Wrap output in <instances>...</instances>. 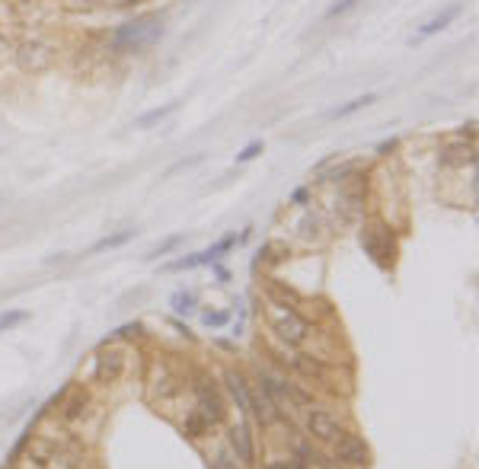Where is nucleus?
Instances as JSON below:
<instances>
[{
  "mask_svg": "<svg viewBox=\"0 0 479 469\" xmlns=\"http://www.w3.org/2000/svg\"><path fill=\"white\" fill-rule=\"evenodd\" d=\"M192 392H195V409L208 418L211 428H217L227 418V405H224V396L217 390V380L208 371H195L192 373Z\"/></svg>",
  "mask_w": 479,
  "mask_h": 469,
  "instance_id": "3",
  "label": "nucleus"
},
{
  "mask_svg": "<svg viewBox=\"0 0 479 469\" xmlns=\"http://www.w3.org/2000/svg\"><path fill=\"white\" fill-rule=\"evenodd\" d=\"M285 367H291V371H297L300 377H307V380H313V383H323L326 380V364L323 361H316V358H307V354H297V358L291 361V364H285Z\"/></svg>",
  "mask_w": 479,
  "mask_h": 469,
  "instance_id": "18",
  "label": "nucleus"
},
{
  "mask_svg": "<svg viewBox=\"0 0 479 469\" xmlns=\"http://www.w3.org/2000/svg\"><path fill=\"white\" fill-rule=\"evenodd\" d=\"M265 469H297V463H287V460H275V463H268Z\"/></svg>",
  "mask_w": 479,
  "mask_h": 469,
  "instance_id": "34",
  "label": "nucleus"
},
{
  "mask_svg": "<svg viewBox=\"0 0 479 469\" xmlns=\"http://www.w3.org/2000/svg\"><path fill=\"white\" fill-rule=\"evenodd\" d=\"M170 303H172V313L185 316V313H195V307H198V297L192 294V290H176Z\"/></svg>",
  "mask_w": 479,
  "mask_h": 469,
  "instance_id": "25",
  "label": "nucleus"
},
{
  "mask_svg": "<svg viewBox=\"0 0 479 469\" xmlns=\"http://www.w3.org/2000/svg\"><path fill=\"white\" fill-rule=\"evenodd\" d=\"M374 93H364V96H355V99H348V103H342V106H336V109L329 112L326 118H348V115H355L358 109H364V106H370L374 103Z\"/></svg>",
  "mask_w": 479,
  "mask_h": 469,
  "instance_id": "21",
  "label": "nucleus"
},
{
  "mask_svg": "<svg viewBox=\"0 0 479 469\" xmlns=\"http://www.w3.org/2000/svg\"><path fill=\"white\" fill-rule=\"evenodd\" d=\"M227 443H230V456H233L240 466H255V434L246 422L230 424Z\"/></svg>",
  "mask_w": 479,
  "mask_h": 469,
  "instance_id": "11",
  "label": "nucleus"
},
{
  "mask_svg": "<svg viewBox=\"0 0 479 469\" xmlns=\"http://www.w3.org/2000/svg\"><path fill=\"white\" fill-rule=\"evenodd\" d=\"M460 16V4H451V7H444V10H438V13L431 16V20H425L419 26V33H415V39H428V35H438V33H444L447 26H451L453 20ZM412 39V42H415Z\"/></svg>",
  "mask_w": 479,
  "mask_h": 469,
  "instance_id": "16",
  "label": "nucleus"
},
{
  "mask_svg": "<svg viewBox=\"0 0 479 469\" xmlns=\"http://www.w3.org/2000/svg\"><path fill=\"white\" fill-rule=\"evenodd\" d=\"M304 424H307V431H310L313 441L329 443V447L345 434V431H348L329 409H319V405H310V409L304 412Z\"/></svg>",
  "mask_w": 479,
  "mask_h": 469,
  "instance_id": "8",
  "label": "nucleus"
},
{
  "mask_svg": "<svg viewBox=\"0 0 479 469\" xmlns=\"http://www.w3.org/2000/svg\"><path fill=\"white\" fill-rule=\"evenodd\" d=\"M361 249L368 252V259L380 269H390L396 259V233L393 227H387L383 220H370L361 230Z\"/></svg>",
  "mask_w": 479,
  "mask_h": 469,
  "instance_id": "4",
  "label": "nucleus"
},
{
  "mask_svg": "<svg viewBox=\"0 0 479 469\" xmlns=\"http://www.w3.org/2000/svg\"><path fill=\"white\" fill-rule=\"evenodd\" d=\"M332 456H336V463H342V466H348V469H368L370 466V447L361 434H355V431H345V434L332 443Z\"/></svg>",
  "mask_w": 479,
  "mask_h": 469,
  "instance_id": "9",
  "label": "nucleus"
},
{
  "mask_svg": "<svg viewBox=\"0 0 479 469\" xmlns=\"http://www.w3.org/2000/svg\"><path fill=\"white\" fill-rule=\"evenodd\" d=\"M87 412H89V392L87 390H74V392H67V399H64V405H61V422L64 424H77V422L87 418Z\"/></svg>",
  "mask_w": 479,
  "mask_h": 469,
  "instance_id": "15",
  "label": "nucleus"
},
{
  "mask_svg": "<svg viewBox=\"0 0 479 469\" xmlns=\"http://www.w3.org/2000/svg\"><path fill=\"white\" fill-rule=\"evenodd\" d=\"M297 233H300L304 239H319V233H323V224H319V214L313 211V208L304 214V220H300Z\"/></svg>",
  "mask_w": 479,
  "mask_h": 469,
  "instance_id": "24",
  "label": "nucleus"
},
{
  "mask_svg": "<svg viewBox=\"0 0 479 469\" xmlns=\"http://www.w3.org/2000/svg\"><path fill=\"white\" fill-rule=\"evenodd\" d=\"M265 297L268 303H281V307H300V294L291 288V284L285 281H275V278H268L265 281Z\"/></svg>",
  "mask_w": 479,
  "mask_h": 469,
  "instance_id": "17",
  "label": "nucleus"
},
{
  "mask_svg": "<svg viewBox=\"0 0 479 469\" xmlns=\"http://www.w3.org/2000/svg\"><path fill=\"white\" fill-rule=\"evenodd\" d=\"M268 329L285 348H300L310 339V322L297 313V307H281V303H268Z\"/></svg>",
  "mask_w": 479,
  "mask_h": 469,
  "instance_id": "2",
  "label": "nucleus"
},
{
  "mask_svg": "<svg viewBox=\"0 0 479 469\" xmlns=\"http://www.w3.org/2000/svg\"><path fill=\"white\" fill-rule=\"evenodd\" d=\"M13 4H23V0H13Z\"/></svg>",
  "mask_w": 479,
  "mask_h": 469,
  "instance_id": "37",
  "label": "nucleus"
},
{
  "mask_svg": "<svg viewBox=\"0 0 479 469\" xmlns=\"http://www.w3.org/2000/svg\"><path fill=\"white\" fill-rule=\"evenodd\" d=\"M202 322L208 329H221V326H227V322H230V313H227V310H204Z\"/></svg>",
  "mask_w": 479,
  "mask_h": 469,
  "instance_id": "26",
  "label": "nucleus"
},
{
  "mask_svg": "<svg viewBox=\"0 0 479 469\" xmlns=\"http://www.w3.org/2000/svg\"><path fill=\"white\" fill-rule=\"evenodd\" d=\"M393 150H396V141H380V144H377V154H393Z\"/></svg>",
  "mask_w": 479,
  "mask_h": 469,
  "instance_id": "33",
  "label": "nucleus"
},
{
  "mask_svg": "<svg viewBox=\"0 0 479 469\" xmlns=\"http://www.w3.org/2000/svg\"><path fill=\"white\" fill-rule=\"evenodd\" d=\"M211 469H236V460L230 453H217V460H214V466Z\"/></svg>",
  "mask_w": 479,
  "mask_h": 469,
  "instance_id": "32",
  "label": "nucleus"
},
{
  "mask_svg": "<svg viewBox=\"0 0 479 469\" xmlns=\"http://www.w3.org/2000/svg\"><path fill=\"white\" fill-rule=\"evenodd\" d=\"M131 237H134V230H119V233H112V237H106V239H99V243H93L89 246V252H106V249H119V246H125V243H131Z\"/></svg>",
  "mask_w": 479,
  "mask_h": 469,
  "instance_id": "23",
  "label": "nucleus"
},
{
  "mask_svg": "<svg viewBox=\"0 0 479 469\" xmlns=\"http://www.w3.org/2000/svg\"><path fill=\"white\" fill-rule=\"evenodd\" d=\"M287 259V249L281 243H265L259 249V256H255V262L259 265H281Z\"/></svg>",
  "mask_w": 479,
  "mask_h": 469,
  "instance_id": "22",
  "label": "nucleus"
},
{
  "mask_svg": "<svg viewBox=\"0 0 479 469\" xmlns=\"http://www.w3.org/2000/svg\"><path fill=\"white\" fill-rule=\"evenodd\" d=\"M6 45H10V35H6L4 29H0V52H6Z\"/></svg>",
  "mask_w": 479,
  "mask_h": 469,
  "instance_id": "36",
  "label": "nucleus"
},
{
  "mask_svg": "<svg viewBox=\"0 0 479 469\" xmlns=\"http://www.w3.org/2000/svg\"><path fill=\"white\" fill-rule=\"evenodd\" d=\"M182 239H185V237H179V233H176V237H170V239H163V243H157L150 252H147V259H160V256H166V252H172L176 246H182Z\"/></svg>",
  "mask_w": 479,
  "mask_h": 469,
  "instance_id": "28",
  "label": "nucleus"
},
{
  "mask_svg": "<svg viewBox=\"0 0 479 469\" xmlns=\"http://www.w3.org/2000/svg\"><path fill=\"white\" fill-rule=\"evenodd\" d=\"M249 415H253L255 422L262 424V428L275 424V422H278V415H281V409L272 402V399H268V392L262 390L259 383H255L253 390H249Z\"/></svg>",
  "mask_w": 479,
  "mask_h": 469,
  "instance_id": "13",
  "label": "nucleus"
},
{
  "mask_svg": "<svg viewBox=\"0 0 479 469\" xmlns=\"http://www.w3.org/2000/svg\"><path fill=\"white\" fill-rule=\"evenodd\" d=\"M438 163L441 169H466V166H476V144L473 141H447L441 144L438 150Z\"/></svg>",
  "mask_w": 479,
  "mask_h": 469,
  "instance_id": "12",
  "label": "nucleus"
},
{
  "mask_svg": "<svg viewBox=\"0 0 479 469\" xmlns=\"http://www.w3.org/2000/svg\"><path fill=\"white\" fill-rule=\"evenodd\" d=\"M55 58H57V52H55V45H51L48 39H26L23 45L16 48V55H13V61H16V67L23 74H42V71H48L51 64H55Z\"/></svg>",
  "mask_w": 479,
  "mask_h": 469,
  "instance_id": "6",
  "label": "nucleus"
},
{
  "mask_svg": "<svg viewBox=\"0 0 479 469\" xmlns=\"http://www.w3.org/2000/svg\"><path fill=\"white\" fill-rule=\"evenodd\" d=\"M262 150H265V144H262V141H249L246 147H243L240 154H236V163H249V160H255V157H259Z\"/></svg>",
  "mask_w": 479,
  "mask_h": 469,
  "instance_id": "30",
  "label": "nucleus"
},
{
  "mask_svg": "<svg viewBox=\"0 0 479 469\" xmlns=\"http://www.w3.org/2000/svg\"><path fill=\"white\" fill-rule=\"evenodd\" d=\"M307 198H310V188H300V192H294V201H297V205H300V201H307Z\"/></svg>",
  "mask_w": 479,
  "mask_h": 469,
  "instance_id": "35",
  "label": "nucleus"
},
{
  "mask_svg": "<svg viewBox=\"0 0 479 469\" xmlns=\"http://www.w3.org/2000/svg\"><path fill=\"white\" fill-rule=\"evenodd\" d=\"M246 237H249V230H240V233H227L224 239H217L214 246H208V249H202V252H192V256H185V259H179V262H170L166 265V271H185V269H198V265H214L221 256H227L233 246H240V243H246Z\"/></svg>",
  "mask_w": 479,
  "mask_h": 469,
  "instance_id": "7",
  "label": "nucleus"
},
{
  "mask_svg": "<svg viewBox=\"0 0 479 469\" xmlns=\"http://www.w3.org/2000/svg\"><path fill=\"white\" fill-rule=\"evenodd\" d=\"M96 0H61L64 10H74V13H80V10H89Z\"/></svg>",
  "mask_w": 479,
  "mask_h": 469,
  "instance_id": "31",
  "label": "nucleus"
},
{
  "mask_svg": "<svg viewBox=\"0 0 479 469\" xmlns=\"http://www.w3.org/2000/svg\"><path fill=\"white\" fill-rule=\"evenodd\" d=\"M176 109H179V103H166V106H160V109H150V112H144V115H138V118H134V128H141V131L153 128V125H160V122H163V118H170Z\"/></svg>",
  "mask_w": 479,
  "mask_h": 469,
  "instance_id": "20",
  "label": "nucleus"
},
{
  "mask_svg": "<svg viewBox=\"0 0 479 469\" xmlns=\"http://www.w3.org/2000/svg\"><path fill=\"white\" fill-rule=\"evenodd\" d=\"M128 367V351L119 345V341H106V345L96 348L93 354V380L99 386H112L119 383V377Z\"/></svg>",
  "mask_w": 479,
  "mask_h": 469,
  "instance_id": "5",
  "label": "nucleus"
},
{
  "mask_svg": "<svg viewBox=\"0 0 479 469\" xmlns=\"http://www.w3.org/2000/svg\"><path fill=\"white\" fill-rule=\"evenodd\" d=\"M182 390H185V373L179 371V367H170V364L153 367V377H150V396L153 399H160V402H172Z\"/></svg>",
  "mask_w": 479,
  "mask_h": 469,
  "instance_id": "10",
  "label": "nucleus"
},
{
  "mask_svg": "<svg viewBox=\"0 0 479 469\" xmlns=\"http://www.w3.org/2000/svg\"><path fill=\"white\" fill-rule=\"evenodd\" d=\"M361 0H332V7L326 10V20H336V16H345L348 10H355Z\"/></svg>",
  "mask_w": 479,
  "mask_h": 469,
  "instance_id": "29",
  "label": "nucleus"
},
{
  "mask_svg": "<svg viewBox=\"0 0 479 469\" xmlns=\"http://www.w3.org/2000/svg\"><path fill=\"white\" fill-rule=\"evenodd\" d=\"M224 386H227L230 399L236 402V409H240L243 415H249V390H253V383H249L240 371H227L224 373Z\"/></svg>",
  "mask_w": 479,
  "mask_h": 469,
  "instance_id": "14",
  "label": "nucleus"
},
{
  "mask_svg": "<svg viewBox=\"0 0 479 469\" xmlns=\"http://www.w3.org/2000/svg\"><path fill=\"white\" fill-rule=\"evenodd\" d=\"M26 320H29V313H26V310H10V313H4V316H0V332L23 326Z\"/></svg>",
  "mask_w": 479,
  "mask_h": 469,
  "instance_id": "27",
  "label": "nucleus"
},
{
  "mask_svg": "<svg viewBox=\"0 0 479 469\" xmlns=\"http://www.w3.org/2000/svg\"><path fill=\"white\" fill-rule=\"evenodd\" d=\"M208 431H211V422H208V418H204L198 409H192L189 415L182 418V434H185V441H202Z\"/></svg>",
  "mask_w": 479,
  "mask_h": 469,
  "instance_id": "19",
  "label": "nucleus"
},
{
  "mask_svg": "<svg viewBox=\"0 0 479 469\" xmlns=\"http://www.w3.org/2000/svg\"><path fill=\"white\" fill-rule=\"evenodd\" d=\"M163 39V20L157 13L134 16V20L121 23L109 39V52L115 55H144L147 48H153Z\"/></svg>",
  "mask_w": 479,
  "mask_h": 469,
  "instance_id": "1",
  "label": "nucleus"
}]
</instances>
